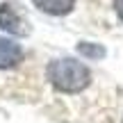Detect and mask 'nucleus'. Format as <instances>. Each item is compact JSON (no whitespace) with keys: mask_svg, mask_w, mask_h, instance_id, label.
<instances>
[{"mask_svg":"<svg viewBox=\"0 0 123 123\" xmlns=\"http://www.w3.org/2000/svg\"><path fill=\"white\" fill-rule=\"evenodd\" d=\"M46 75H48L50 84L62 93H80L91 82L89 68L73 57H62L50 62L46 68Z\"/></svg>","mask_w":123,"mask_h":123,"instance_id":"nucleus-1","label":"nucleus"},{"mask_svg":"<svg viewBox=\"0 0 123 123\" xmlns=\"http://www.w3.org/2000/svg\"><path fill=\"white\" fill-rule=\"evenodd\" d=\"M0 30L9 32L14 37H25L30 34V27H27L25 18L16 12V7L9 2H2L0 5Z\"/></svg>","mask_w":123,"mask_h":123,"instance_id":"nucleus-2","label":"nucleus"},{"mask_svg":"<svg viewBox=\"0 0 123 123\" xmlns=\"http://www.w3.org/2000/svg\"><path fill=\"white\" fill-rule=\"evenodd\" d=\"M23 59V48L12 39H0V71L14 68Z\"/></svg>","mask_w":123,"mask_h":123,"instance_id":"nucleus-3","label":"nucleus"},{"mask_svg":"<svg viewBox=\"0 0 123 123\" xmlns=\"http://www.w3.org/2000/svg\"><path fill=\"white\" fill-rule=\"evenodd\" d=\"M34 7L50 16H66L75 7V0H32Z\"/></svg>","mask_w":123,"mask_h":123,"instance_id":"nucleus-4","label":"nucleus"},{"mask_svg":"<svg viewBox=\"0 0 123 123\" xmlns=\"http://www.w3.org/2000/svg\"><path fill=\"white\" fill-rule=\"evenodd\" d=\"M78 53L82 55V57L96 62V59H103V57H105L107 50H105V46H100V43H89V41H82V43H78Z\"/></svg>","mask_w":123,"mask_h":123,"instance_id":"nucleus-5","label":"nucleus"},{"mask_svg":"<svg viewBox=\"0 0 123 123\" xmlns=\"http://www.w3.org/2000/svg\"><path fill=\"white\" fill-rule=\"evenodd\" d=\"M114 9H116V14H119V18L123 21V0H114Z\"/></svg>","mask_w":123,"mask_h":123,"instance_id":"nucleus-6","label":"nucleus"}]
</instances>
